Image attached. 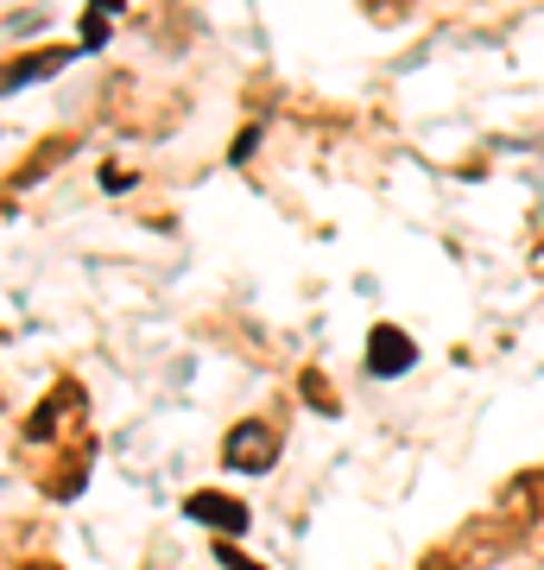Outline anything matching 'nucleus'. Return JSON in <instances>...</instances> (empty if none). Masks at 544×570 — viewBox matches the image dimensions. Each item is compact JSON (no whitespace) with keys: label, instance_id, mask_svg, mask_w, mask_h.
I'll return each instance as SVG.
<instances>
[{"label":"nucleus","instance_id":"nucleus-1","mask_svg":"<svg viewBox=\"0 0 544 570\" xmlns=\"http://www.w3.org/2000/svg\"><path fill=\"white\" fill-rule=\"evenodd\" d=\"M222 456H228L235 469H247V475H266V469L279 463V431L266 425V419H247V425L228 431Z\"/></svg>","mask_w":544,"mask_h":570},{"label":"nucleus","instance_id":"nucleus-2","mask_svg":"<svg viewBox=\"0 0 544 570\" xmlns=\"http://www.w3.org/2000/svg\"><path fill=\"white\" fill-rule=\"evenodd\" d=\"M412 362H418V348H412V336H405V330L380 324L374 336H367V367H374V374H386V381H393V374H405Z\"/></svg>","mask_w":544,"mask_h":570},{"label":"nucleus","instance_id":"nucleus-3","mask_svg":"<svg viewBox=\"0 0 544 570\" xmlns=\"http://www.w3.org/2000/svg\"><path fill=\"white\" fill-rule=\"evenodd\" d=\"M184 513L190 520H202V527H222V532H247V508L235 501V494H216V489H197L190 501H184Z\"/></svg>","mask_w":544,"mask_h":570},{"label":"nucleus","instance_id":"nucleus-4","mask_svg":"<svg viewBox=\"0 0 544 570\" xmlns=\"http://www.w3.org/2000/svg\"><path fill=\"white\" fill-rule=\"evenodd\" d=\"M82 45H63V51H39V58H13L7 63V89H20V82H39V77H51V70H63V63L77 58Z\"/></svg>","mask_w":544,"mask_h":570},{"label":"nucleus","instance_id":"nucleus-5","mask_svg":"<svg viewBox=\"0 0 544 570\" xmlns=\"http://www.w3.org/2000/svg\"><path fill=\"white\" fill-rule=\"evenodd\" d=\"M254 146H260V127H247V134H241V140H235V146H228V159H235V165H241V159H247V153H254Z\"/></svg>","mask_w":544,"mask_h":570},{"label":"nucleus","instance_id":"nucleus-6","mask_svg":"<svg viewBox=\"0 0 544 570\" xmlns=\"http://www.w3.org/2000/svg\"><path fill=\"white\" fill-rule=\"evenodd\" d=\"M216 558H222V570H266V564H254V558H241V551H216Z\"/></svg>","mask_w":544,"mask_h":570},{"label":"nucleus","instance_id":"nucleus-7","mask_svg":"<svg viewBox=\"0 0 544 570\" xmlns=\"http://www.w3.org/2000/svg\"><path fill=\"white\" fill-rule=\"evenodd\" d=\"M101 184H108V190H121V184H133V171H121V165H101Z\"/></svg>","mask_w":544,"mask_h":570},{"label":"nucleus","instance_id":"nucleus-8","mask_svg":"<svg viewBox=\"0 0 544 570\" xmlns=\"http://www.w3.org/2000/svg\"><path fill=\"white\" fill-rule=\"evenodd\" d=\"M121 7H127V0H89V13H101V20H115Z\"/></svg>","mask_w":544,"mask_h":570},{"label":"nucleus","instance_id":"nucleus-9","mask_svg":"<svg viewBox=\"0 0 544 570\" xmlns=\"http://www.w3.org/2000/svg\"><path fill=\"white\" fill-rule=\"evenodd\" d=\"M424 570H449V564H424Z\"/></svg>","mask_w":544,"mask_h":570}]
</instances>
